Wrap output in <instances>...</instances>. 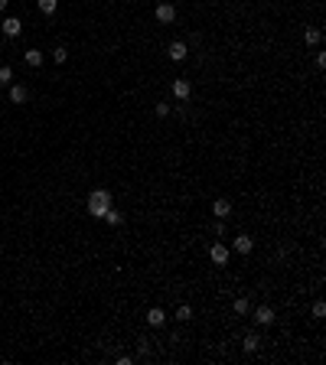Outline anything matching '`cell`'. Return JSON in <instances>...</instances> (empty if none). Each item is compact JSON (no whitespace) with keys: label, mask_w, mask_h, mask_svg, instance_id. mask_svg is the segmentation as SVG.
Returning a JSON list of instances; mask_svg holds the SVG:
<instances>
[{"label":"cell","mask_w":326,"mask_h":365,"mask_svg":"<svg viewBox=\"0 0 326 365\" xmlns=\"http://www.w3.org/2000/svg\"><path fill=\"white\" fill-rule=\"evenodd\" d=\"M189 95H193V85H189L186 78H176V82H173V98H176V101H186Z\"/></svg>","instance_id":"5"},{"label":"cell","mask_w":326,"mask_h":365,"mask_svg":"<svg viewBox=\"0 0 326 365\" xmlns=\"http://www.w3.org/2000/svg\"><path fill=\"white\" fill-rule=\"evenodd\" d=\"M232 310L238 313V316H245V313H248V310H251V303H248V297H238V300L232 303Z\"/></svg>","instance_id":"15"},{"label":"cell","mask_w":326,"mask_h":365,"mask_svg":"<svg viewBox=\"0 0 326 365\" xmlns=\"http://www.w3.org/2000/svg\"><path fill=\"white\" fill-rule=\"evenodd\" d=\"M53 59H55V62H65V59H69V49H65V46H55V49H53Z\"/></svg>","instance_id":"20"},{"label":"cell","mask_w":326,"mask_h":365,"mask_svg":"<svg viewBox=\"0 0 326 365\" xmlns=\"http://www.w3.org/2000/svg\"><path fill=\"white\" fill-rule=\"evenodd\" d=\"M26 98H30V91H26L23 85H10V101H13V105H23Z\"/></svg>","instance_id":"11"},{"label":"cell","mask_w":326,"mask_h":365,"mask_svg":"<svg viewBox=\"0 0 326 365\" xmlns=\"http://www.w3.org/2000/svg\"><path fill=\"white\" fill-rule=\"evenodd\" d=\"M0 30H3V36H10V39H13V36H20V33H23L20 17H7V20L0 23Z\"/></svg>","instance_id":"2"},{"label":"cell","mask_w":326,"mask_h":365,"mask_svg":"<svg viewBox=\"0 0 326 365\" xmlns=\"http://www.w3.org/2000/svg\"><path fill=\"white\" fill-rule=\"evenodd\" d=\"M108 209H111V193L108 189H91V193H88V215L105 219Z\"/></svg>","instance_id":"1"},{"label":"cell","mask_w":326,"mask_h":365,"mask_svg":"<svg viewBox=\"0 0 326 365\" xmlns=\"http://www.w3.org/2000/svg\"><path fill=\"white\" fill-rule=\"evenodd\" d=\"M166 55H170V59H173V62H183L186 55H189V46H186V43H180V39H176V43H170V49H166Z\"/></svg>","instance_id":"4"},{"label":"cell","mask_w":326,"mask_h":365,"mask_svg":"<svg viewBox=\"0 0 326 365\" xmlns=\"http://www.w3.org/2000/svg\"><path fill=\"white\" fill-rule=\"evenodd\" d=\"M157 114L166 118V114H170V105H166V101H157Z\"/></svg>","instance_id":"22"},{"label":"cell","mask_w":326,"mask_h":365,"mask_svg":"<svg viewBox=\"0 0 326 365\" xmlns=\"http://www.w3.org/2000/svg\"><path fill=\"white\" fill-rule=\"evenodd\" d=\"M320 39H323V33L316 30V26H307L304 30V43L307 46H320Z\"/></svg>","instance_id":"10"},{"label":"cell","mask_w":326,"mask_h":365,"mask_svg":"<svg viewBox=\"0 0 326 365\" xmlns=\"http://www.w3.org/2000/svg\"><path fill=\"white\" fill-rule=\"evenodd\" d=\"M251 248H254V238L251 235H238L235 238V251H238V255H251Z\"/></svg>","instance_id":"8"},{"label":"cell","mask_w":326,"mask_h":365,"mask_svg":"<svg viewBox=\"0 0 326 365\" xmlns=\"http://www.w3.org/2000/svg\"><path fill=\"white\" fill-rule=\"evenodd\" d=\"M26 62L30 65H43V53H39V49H26Z\"/></svg>","instance_id":"18"},{"label":"cell","mask_w":326,"mask_h":365,"mask_svg":"<svg viewBox=\"0 0 326 365\" xmlns=\"http://www.w3.org/2000/svg\"><path fill=\"white\" fill-rule=\"evenodd\" d=\"M176 320H180V323L193 320V307H189V303H180V307H176Z\"/></svg>","instance_id":"14"},{"label":"cell","mask_w":326,"mask_h":365,"mask_svg":"<svg viewBox=\"0 0 326 365\" xmlns=\"http://www.w3.org/2000/svg\"><path fill=\"white\" fill-rule=\"evenodd\" d=\"M212 212H216V219H228V215H232V202H228V199H216V202H212Z\"/></svg>","instance_id":"9"},{"label":"cell","mask_w":326,"mask_h":365,"mask_svg":"<svg viewBox=\"0 0 326 365\" xmlns=\"http://www.w3.org/2000/svg\"><path fill=\"white\" fill-rule=\"evenodd\" d=\"M150 352V343H147V339H141V343H137V355H147Z\"/></svg>","instance_id":"23"},{"label":"cell","mask_w":326,"mask_h":365,"mask_svg":"<svg viewBox=\"0 0 326 365\" xmlns=\"http://www.w3.org/2000/svg\"><path fill=\"white\" fill-rule=\"evenodd\" d=\"M36 7L49 17V13H55V7H59V0H36Z\"/></svg>","instance_id":"16"},{"label":"cell","mask_w":326,"mask_h":365,"mask_svg":"<svg viewBox=\"0 0 326 365\" xmlns=\"http://www.w3.org/2000/svg\"><path fill=\"white\" fill-rule=\"evenodd\" d=\"M258 346H261V336L258 333H248V336H245V343H241V349H245V352H258Z\"/></svg>","instance_id":"12"},{"label":"cell","mask_w":326,"mask_h":365,"mask_svg":"<svg viewBox=\"0 0 326 365\" xmlns=\"http://www.w3.org/2000/svg\"><path fill=\"white\" fill-rule=\"evenodd\" d=\"M7 3H10V0H0V13H3V10H7Z\"/></svg>","instance_id":"24"},{"label":"cell","mask_w":326,"mask_h":365,"mask_svg":"<svg viewBox=\"0 0 326 365\" xmlns=\"http://www.w3.org/2000/svg\"><path fill=\"white\" fill-rule=\"evenodd\" d=\"M105 222H108V225H121V222H124V215L114 212V209H108V212H105Z\"/></svg>","instance_id":"19"},{"label":"cell","mask_w":326,"mask_h":365,"mask_svg":"<svg viewBox=\"0 0 326 365\" xmlns=\"http://www.w3.org/2000/svg\"><path fill=\"white\" fill-rule=\"evenodd\" d=\"M254 320H258L261 326H268V323H274V310L268 303H261V307H254Z\"/></svg>","instance_id":"6"},{"label":"cell","mask_w":326,"mask_h":365,"mask_svg":"<svg viewBox=\"0 0 326 365\" xmlns=\"http://www.w3.org/2000/svg\"><path fill=\"white\" fill-rule=\"evenodd\" d=\"M147 323H150V326H163V323H166V313H163L160 307H153V310L147 313Z\"/></svg>","instance_id":"13"},{"label":"cell","mask_w":326,"mask_h":365,"mask_svg":"<svg viewBox=\"0 0 326 365\" xmlns=\"http://www.w3.org/2000/svg\"><path fill=\"white\" fill-rule=\"evenodd\" d=\"M209 258H212V264L225 268V264H228V248L225 245H212V248H209Z\"/></svg>","instance_id":"3"},{"label":"cell","mask_w":326,"mask_h":365,"mask_svg":"<svg viewBox=\"0 0 326 365\" xmlns=\"http://www.w3.org/2000/svg\"><path fill=\"white\" fill-rule=\"evenodd\" d=\"M0 85H13V69L10 65H0Z\"/></svg>","instance_id":"17"},{"label":"cell","mask_w":326,"mask_h":365,"mask_svg":"<svg viewBox=\"0 0 326 365\" xmlns=\"http://www.w3.org/2000/svg\"><path fill=\"white\" fill-rule=\"evenodd\" d=\"M310 313H313L316 320H323V316H326V303H323V300H316V303H313V310H310Z\"/></svg>","instance_id":"21"},{"label":"cell","mask_w":326,"mask_h":365,"mask_svg":"<svg viewBox=\"0 0 326 365\" xmlns=\"http://www.w3.org/2000/svg\"><path fill=\"white\" fill-rule=\"evenodd\" d=\"M157 20L160 23H173L176 20V7L173 3H160V7H157Z\"/></svg>","instance_id":"7"}]
</instances>
